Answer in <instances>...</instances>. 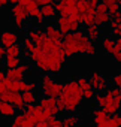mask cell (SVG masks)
Segmentation results:
<instances>
[{"label":"cell","mask_w":121,"mask_h":127,"mask_svg":"<svg viewBox=\"0 0 121 127\" xmlns=\"http://www.w3.org/2000/svg\"><path fill=\"white\" fill-rule=\"evenodd\" d=\"M39 9H40L42 17L46 18V20H51V18H55L57 17V11H55L54 5H45V6L39 8Z\"/></svg>","instance_id":"20"},{"label":"cell","mask_w":121,"mask_h":127,"mask_svg":"<svg viewBox=\"0 0 121 127\" xmlns=\"http://www.w3.org/2000/svg\"><path fill=\"white\" fill-rule=\"evenodd\" d=\"M5 79H6V76H5V72L2 70V72H0V82H3Z\"/></svg>","instance_id":"52"},{"label":"cell","mask_w":121,"mask_h":127,"mask_svg":"<svg viewBox=\"0 0 121 127\" xmlns=\"http://www.w3.org/2000/svg\"><path fill=\"white\" fill-rule=\"evenodd\" d=\"M36 124V120L31 114L23 111L21 114H17L14 118H12V123L9 127H34Z\"/></svg>","instance_id":"7"},{"label":"cell","mask_w":121,"mask_h":127,"mask_svg":"<svg viewBox=\"0 0 121 127\" xmlns=\"http://www.w3.org/2000/svg\"><path fill=\"white\" fill-rule=\"evenodd\" d=\"M0 40H2V46L3 48H9L15 43H18L20 40V36L17 32H11V30H5L0 34Z\"/></svg>","instance_id":"9"},{"label":"cell","mask_w":121,"mask_h":127,"mask_svg":"<svg viewBox=\"0 0 121 127\" xmlns=\"http://www.w3.org/2000/svg\"><path fill=\"white\" fill-rule=\"evenodd\" d=\"M76 82H78V85H79V88L84 91V90H90L91 88V84H90V81H88V78L87 76H79L78 79H76Z\"/></svg>","instance_id":"33"},{"label":"cell","mask_w":121,"mask_h":127,"mask_svg":"<svg viewBox=\"0 0 121 127\" xmlns=\"http://www.w3.org/2000/svg\"><path fill=\"white\" fill-rule=\"evenodd\" d=\"M14 26L17 30H23L26 27V21L24 20H18V18H14Z\"/></svg>","instance_id":"40"},{"label":"cell","mask_w":121,"mask_h":127,"mask_svg":"<svg viewBox=\"0 0 121 127\" xmlns=\"http://www.w3.org/2000/svg\"><path fill=\"white\" fill-rule=\"evenodd\" d=\"M6 91V87H5V82H0V94H3Z\"/></svg>","instance_id":"51"},{"label":"cell","mask_w":121,"mask_h":127,"mask_svg":"<svg viewBox=\"0 0 121 127\" xmlns=\"http://www.w3.org/2000/svg\"><path fill=\"white\" fill-rule=\"evenodd\" d=\"M100 43H102V48L105 52H108L109 55H112L115 52V39L112 36H105V37H100Z\"/></svg>","instance_id":"13"},{"label":"cell","mask_w":121,"mask_h":127,"mask_svg":"<svg viewBox=\"0 0 121 127\" xmlns=\"http://www.w3.org/2000/svg\"><path fill=\"white\" fill-rule=\"evenodd\" d=\"M29 18H31L33 20V24L39 29V27H43V23H45V18L42 17V14H40V9H36L34 12H31L30 15H29Z\"/></svg>","instance_id":"23"},{"label":"cell","mask_w":121,"mask_h":127,"mask_svg":"<svg viewBox=\"0 0 121 127\" xmlns=\"http://www.w3.org/2000/svg\"><path fill=\"white\" fill-rule=\"evenodd\" d=\"M11 15H12V18H18V20H27L29 18V14H27V11L18 3V5H14L12 8H11Z\"/></svg>","instance_id":"15"},{"label":"cell","mask_w":121,"mask_h":127,"mask_svg":"<svg viewBox=\"0 0 121 127\" xmlns=\"http://www.w3.org/2000/svg\"><path fill=\"white\" fill-rule=\"evenodd\" d=\"M9 3L14 6V5H18V3H20V0H9Z\"/></svg>","instance_id":"53"},{"label":"cell","mask_w":121,"mask_h":127,"mask_svg":"<svg viewBox=\"0 0 121 127\" xmlns=\"http://www.w3.org/2000/svg\"><path fill=\"white\" fill-rule=\"evenodd\" d=\"M11 105L17 109V111H24V108H26V105H24V102H23V97H21V94L20 93H14V97H12V102H11Z\"/></svg>","instance_id":"29"},{"label":"cell","mask_w":121,"mask_h":127,"mask_svg":"<svg viewBox=\"0 0 121 127\" xmlns=\"http://www.w3.org/2000/svg\"><path fill=\"white\" fill-rule=\"evenodd\" d=\"M117 3H118V6H121V0H117Z\"/></svg>","instance_id":"55"},{"label":"cell","mask_w":121,"mask_h":127,"mask_svg":"<svg viewBox=\"0 0 121 127\" xmlns=\"http://www.w3.org/2000/svg\"><path fill=\"white\" fill-rule=\"evenodd\" d=\"M33 49H34V42L26 36V37H24V40H23V51H24V54H26V55H29Z\"/></svg>","instance_id":"31"},{"label":"cell","mask_w":121,"mask_h":127,"mask_svg":"<svg viewBox=\"0 0 121 127\" xmlns=\"http://www.w3.org/2000/svg\"><path fill=\"white\" fill-rule=\"evenodd\" d=\"M115 51H121V33L118 34V39H115Z\"/></svg>","instance_id":"47"},{"label":"cell","mask_w":121,"mask_h":127,"mask_svg":"<svg viewBox=\"0 0 121 127\" xmlns=\"http://www.w3.org/2000/svg\"><path fill=\"white\" fill-rule=\"evenodd\" d=\"M111 118H112V121L115 123V126H117V127H121V114H120V112L114 114Z\"/></svg>","instance_id":"41"},{"label":"cell","mask_w":121,"mask_h":127,"mask_svg":"<svg viewBox=\"0 0 121 127\" xmlns=\"http://www.w3.org/2000/svg\"><path fill=\"white\" fill-rule=\"evenodd\" d=\"M54 8H55L57 14H60V17H69V15L78 14L75 5H73V3H69V2H64V0L55 2V3H54Z\"/></svg>","instance_id":"8"},{"label":"cell","mask_w":121,"mask_h":127,"mask_svg":"<svg viewBox=\"0 0 121 127\" xmlns=\"http://www.w3.org/2000/svg\"><path fill=\"white\" fill-rule=\"evenodd\" d=\"M67 57L64 55L63 49H54L51 52H43L36 61V69L40 70L42 73H51V75H58L63 70L66 64Z\"/></svg>","instance_id":"1"},{"label":"cell","mask_w":121,"mask_h":127,"mask_svg":"<svg viewBox=\"0 0 121 127\" xmlns=\"http://www.w3.org/2000/svg\"><path fill=\"white\" fill-rule=\"evenodd\" d=\"M91 120H93V123L96 124V123H99V121H102L103 118H106L108 117V114L102 109V108H94V109H91Z\"/></svg>","instance_id":"24"},{"label":"cell","mask_w":121,"mask_h":127,"mask_svg":"<svg viewBox=\"0 0 121 127\" xmlns=\"http://www.w3.org/2000/svg\"><path fill=\"white\" fill-rule=\"evenodd\" d=\"M55 27L58 29V32L61 33L63 36H64V34H69V33H70L67 17H58V18H57V21H55Z\"/></svg>","instance_id":"17"},{"label":"cell","mask_w":121,"mask_h":127,"mask_svg":"<svg viewBox=\"0 0 121 127\" xmlns=\"http://www.w3.org/2000/svg\"><path fill=\"white\" fill-rule=\"evenodd\" d=\"M21 45L20 43H15L9 48H5V57H21Z\"/></svg>","instance_id":"22"},{"label":"cell","mask_w":121,"mask_h":127,"mask_svg":"<svg viewBox=\"0 0 121 127\" xmlns=\"http://www.w3.org/2000/svg\"><path fill=\"white\" fill-rule=\"evenodd\" d=\"M120 91H121V88H120Z\"/></svg>","instance_id":"59"},{"label":"cell","mask_w":121,"mask_h":127,"mask_svg":"<svg viewBox=\"0 0 121 127\" xmlns=\"http://www.w3.org/2000/svg\"><path fill=\"white\" fill-rule=\"evenodd\" d=\"M94 127H117V126H115V123L112 121L111 115H108V117H106V118H103L102 121L96 123V124H94Z\"/></svg>","instance_id":"32"},{"label":"cell","mask_w":121,"mask_h":127,"mask_svg":"<svg viewBox=\"0 0 121 127\" xmlns=\"http://www.w3.org/2000/svg\"><path fill=\"white\" fill-rule=\"evenodd\" d=\"M96 54H97V46H96V43H91L85 55H96Z\"/></svg>","instance_id":"43"},{"label":"cell","mask_w":121,"mask_h":127,"mask_svg":"<svg viewBox=\"0 0 121 127\" xmlns=\"http://www.w3.org/2000/svg\"><path fill=\"white\" fill-rule=\"evenodd\" d=\"M102 3L106 6V12L109 15H112V14H115V12L120 11V6L117 3V0H102Z\"/></svg>","instance_id":"28"},{"label":"cell","mask_w":121,"mask_h":127,"mask_svg":"<svg viewBox=\"0 0 121 127\" xmlns=\"http://www.w3.org/2000/svg\"><path fill=\"white\" fill-rule=\"evenodd\" d=\"M61 90H63V84L55 82L51 73H43L40 76V93L43 96L58 99V96L61 94Z\"/></svg>","instance_id":"4"},{"label":"cell","mask_w":121,"mask_h":127,"mask_svg":"<svg viewBox=\"0 0 121 127\" xmlns=\"http://www.w3.org/2000/svg\"><path fill=\"white\" fill-rule=\"evenodd\" d=\"M81 24H84L85 27H88V26H94V15H90V14L82 15V17H81Z\"/></svg>","instance_id":"36"},{"label":"cell","mask_w":121,"mask_h":127,"mask_svg":"<svg viewBox=\"0 0 121 127\" xmlns=\"http://www.w3.org/2000/svg\"><path fill=\"white\" fill-rule=\"evenodd\" d=\"M94 90L93 88H90V90H84L82 91V99H85V100H93L94 99Z\"/></svg>","instance_id":"37"},{"label":"cell","mask_w":121,"mask_h":127,"mask_svg":"<svg viewBox=\"0 0 121 127\" xmlns=\"http://www.w3.org/2000/svg\"><path fill=\"white\" fill-rule=\"evenodd\" d=\"M79 123H81V120L76 114H69L61 120V127H78Z\"/></svg>","instance_id":"16"},{"label":"cell","mask_w":121,"mask_h":127,"mask_svg":"<svg viewBox=\"0 0 121 127\" xmlns=\"http://www.w3.org/2000/svg\"><path fill=\"white\" fill-rule=\"evenodd\" d=\"M96 12H106V6L103 3H97L96 6Z\"/></svg>","instance_id":"48"},{"label":"cell","mask_w":121,"mask_h":127,"mask_svg":"<svg viewBox=\"0 0 121 127\" xmlns=\"http://www.w3.org/2000/svg\"><path fill=\"white\" fill-rule=\"evenodd\" d=\"M112 58H114V61H115V63L121 64V51H115V52L112 54Z\"/></svg>","instance_id":"45"},{"label":"cell","mask_w":121,"mask_h":127,"mask_svg":"<svg viewBox=\"0 0 121 127\" xmlns=\"http://www.w3.org/2000/svg\"><path fill=\"white\" fill-rule=\"evenodd\" d=\"M34 2H37V0H34Z\"/></svg>","instance_id":"58"},{"label":"cell","mask_w":121,"mask_h":127,"mask_svg":"<svg viewBox=\"0 0 121 127\" xmlns=\"http://www.w3.org/2000/svg\"><path fill=\"white\" fill-rule=\"evenodd\" d=\"M63 52L66 57H75L78 54H87L90 45L93 42L88 40V37L85 36V33H82L81 30L64 34L63 39Z\"/></svg>","instance_id":"3"},{"label":"cell","mask_w":121,"mask_h":127,"mask_svg":"<svg viewBox=\"0 0 121 127\" xmlns=\"http://www.w3.org/2000/svg\"><path fill=\"white\" fill-rule=\"evenodd\" d=\"M5 87L8 91L11 93H20V81H9V79H5Z\"/></svg>","instance_id":"30"},{"label":"cell","mask_w":121,"mask_h":127,"mask_svg":"<svg viewBox=\"0 0 121 127\" xmlns=\"http://www.w3.org/2000/svg\"><path fill=\"white\" fill-rule=\"evenodd\" d=\"M88 81H90V84H91V88H93L94 91H99V93L105 91V90L109 87L108 78H106L102 72H99V70H91Z\"/></svg>","instance_id":"6"},{"label":"cell","mask_w":121,"mask_h":127,"mask_svg":"<svg viewBox=\"0 0 121 127\" xmlns=\"http://www.w3.org/2000/svg\"><path fill=\"white\" fill-rule=\"evenodd\" d=\"M60 100L64 103V112L67 114H76L81 108L82 102V90L79 88L76 79H69L63 84L61 94L58 96Z\"/></svg>","instance_id":"2"},{"label":"cell","mask_w":121,"mask_h":127,"mask_svg":"<svg viewBox=\"0 0 121 127\" xmlns=\"http://www.w3.org/2000/svg\"><path fill=\"white\" fill-rule=\"evenodd\" d=\"M5 76H6V79H9V81H24V79H26V75H24L18 67H15V69H6Z\"/></svg>","instance_id":"14"},{"label":"cell","mask_w":121,"mask_h":127,"mask_svg":"<svg viewBox=\"0 0 121 127\" xmlns=\"http://www.w3.org/2000/svg\"><path fill=\"white\" fill-rule=\"evenodd\" d=\"M109 21H111V15L108 12H94V26L102 27L109 24Z\"/></svg>","instance_id":"18"},{"label":"cell","mask_w":121,"mask_h":127,"mask_svg":"<svg viewBox=\"0 0 121 127\" xmlns=\"http://www.w3.org/2000/svg\"><path fill=\"white\" fill-rule=\"evenodd\" d=\"M20 5L27 11L29 15H30L31 12H34L36 9H39V6H37V3L34 2V0H20Z\"/></svg>","instance_id":"27"},{"label":"cell","mask_w":121,"mask_h":127,"mask_svg":"<svg viewBox=\"0 0 121 127\" xmlns=\"http://www.w3.org/2000/svg\"><path fill=\"white\" fill-rule=\"evenodd\" d=\"M21 97H23V102H24L26 106H27V105H34V103L37 102V94H36V91H23Z\"/></svg>","instance_id":"21"},{"label":"cell","mask_w":121,"mask_h":127,"mask_svg":"<svg viewBox=\"0 0 121 127\" xmlns=\"http://www.w3.org/2000/svg\"><path fill=\"white\" fill-rule=\"evenodd\" d=\"M111 21H121V12L118 11V12L112 14V15H111Z\"/></svg>","instance_id":"46"},{"label":"cell","mask_w":121,"mask_h":127,"mask_svg":"<svg viewBox=\"0 0 121 127\" xmlns=\"http://www.w3.org/2000/svg\"><path fill=\"white\" fill-rule=\"evenodd\" d=\"M6 5H9V0H0V9H3Z\"/></svg>","instance_id":"49"},{"label":"cell","mask_w":121,"mask_h":127,"mask_svg":"<svg viewBox=\"0 0 121 127\" xmlns=\"http://www.w3.org/2000/svg\"><path fill=\"white\" fill-rule=\"evenodd\" d=\"M85 36L88 37L90 42L96 43V42L100 40V37H102V30H100V27H97V26H88V27H85Z\"/></svg>","instance_id":"10"},{"label":"cell","mask_w":121,"mask_h":127,"mask_svg":"<svg viewBox=\"0 0 121 127\" xmlns=\"http://www.w3.org/2000/svg\"><path fill=\"white\" fill-rule=\"evenodd\" d=\"M55 103H57V99H55V97H46V96H43V97L39 100V105H40L42 109L55 108Z\"/></svg>","instance_id":"25"},{"label":"cell","mask_w":121,"mask_h":127,"mask_svg":"<svg viewBox=\"0 0 121 127\" xmlns=\"http://www.w3.org/2000/svg\"><path fill=\"white\" fill-rule=\"evenodd\" d=\"M105 97H106V105H105L103 111L108 115H114V114L121 111V91H120V88H117V87L106 88Z\"/></svg>","instance_id":"5"},{"label":"cell","mask_w":121,"mask_h":127,"mask_svg":"<svg viewBox=\"0 0 121 127\" xmlns=\"http://www.w3.org/2000/svg\"><path fill=\"white\" fill-rule=\"evenodd\" d=\"M43 32L46 34V37L52 39V40H60L63 37V34L58 32V29L55 27V24H43Z\"/></svg>","instance_id":"11"},{"label":"cell","mask_w":121,"mask_h":127,"mask_svg":"<svg viewBox=\"0 0 121 127\" xmlns=\"http://www.w3.org/2000/svg\"><path fill=\"white\" fill-rule=\"evenodd\" d=\"M64 2H69V3H73V5H75V2H76V0H64Z\"/></svg>","instance_id":"54"},{"label":"cell","mask_w":121,"mask_h":127,"mask_svg":"<svg viewBox=\"0 0 121 127\" xmlns=\"http://www.w3.org/2000/svg\"><path fill=\"white\" fill-rule=\"evenodd\" d=\"M2 58H5V48L0 45V61H2Z\"/></svg>","instance_id":"50"},{"label":"cell","mask_w":121,"mask_h":127,"mask_svg":"<svg viewBox=\"0 0 121 127\" xmlns=\"http://www.w3.org/2000/svg\"><path fill=\"white\" fill-rule=\"evenodd\" d=\"M0 72H2V61H0Z\"/></svg>","instance_id":"56"},{"label":"cell","mask_w":121,"mask_h":127,"mask_svg":"<svg viewBox=\"0 0 121 127\" xmlns=\"http://www.w3.org/2000/svg\"><path fill=\"white\" fill-rule=\"evenodd\" d=\"M67 21H69V29H70L72 33L81 30V26H82V24H81V20H79V15H78V14L69 15V17H67Z\"/></svg>","instance_id":"19"},{"label":"cell","mask_w":121,"mask_h":127,"mask_svg":"<svg viewBox=\"0 0 121 127\" xmlns=\"http://www.w3.org/2000/svg\"><path fill=\"white\" fill-rule=\"evenodd\" d=\"M57 0H37V6H45V5H54Z\"/></svg>","instance_id":"44"},{"label":"cell","mask_w":121,"mask_h":127,"mask_svg":"<svg viewBox=\"0 0 121 127\" xmlns=\"http://www.w3.org/2000/svg\"><path fill=\"white\" fill-rule=\"evenodd\" d=\"M112 82H114V87L121 88V72H118L112 76Z\"/></svg>","instance_id":"39"},{"label":"cell","mask_w":121,"mask_h":127,"mask_svg":"<svg viewBox=\"0 0 121 127\" xmlns=\"http://www.w3.org/2000/svg\"><path fill=\"white\" fill-rule=\"evenodd\" d=\"M94 100H96V103H97V108H105V105H106V97H105V93H96L94 94Z\"/></svg>","instance_id":"35"},{"label":"cell","mask_w":121,"mask_h":127,"mask_svg":"<svg viewBox=\"0 0 121 127\" xmlns=\"http://www.w3.org/2000/svg\"><path fill=\"white\" fill-rule=\"evenodd\" d=\"M109 26H111V33L112 36H117L121 33V21H109Z\"/></svg>","instance_id":"34"},{"label":"cell","mask_w":121,"mask_h":127,"mask_svg":"<svg viewBox=\"0 0 121 127\" xmlns=\"http://www.w3.org/2000/svg\"><path fill=\"white\" fill-rule=\"evenodd\" d=\"M55 108H57V111H58V114H63V112H64V103H63V100H60V99H57V103H55Z\"/></svg>","instance_id":"42"},{"label":"cell","mask_w":121,"mask_h":127,"mask_svg":"<svg viewBox=\"0 0 121 127\" xmlns=\"http://www.w3.org/2000/svg\"><path fill=\"white\" fill-rule=\"evenodd\" d=\"M0 45H2V40H0Z\"/></svg>","instance_id":"57"},{"label":"cell","mask_w":121,"mask_h":127,"mask_svg":"<svg viewBox=\"0 0 121 127\" xmlns=\"http://www.w3.org/2000/svg\"><path fill=\"white\" fill-rule=\"evenodd\" d=\"M23 63L21 57H5V66L6 69H15Z\"/></svg>","instance_id":"26"},{"label":"cell","mask_w":121,"mask_h":127,"mask_svg":"<svg viewBox=\"0 0 121 127\" xmlns=\"http://www.w3.org/2000/svg\"><path fill=\"white\" fill-rule=\"evenodd\" d=\"M15 115H17V109L11 103H6V102L0 103V117L2 118H14Z\"/></svg>","instance_id":"12"},{"label":"cell","mask_w":121,"mask_h":127,"mask_svg":"<svg viewBox=\"0 0 121 127\" xmlns=\"http://www.w3.org/2000/svg\"><path fill=\"white\" fill-rule=\"evenodd\" d=\"M18 69H20V70H21V72H23L24 75H29V73L31 72V66L29 64V63H24V61H23L21 64L18 66Z\"/></svg>","instance_id":"38"}]
</instances>
